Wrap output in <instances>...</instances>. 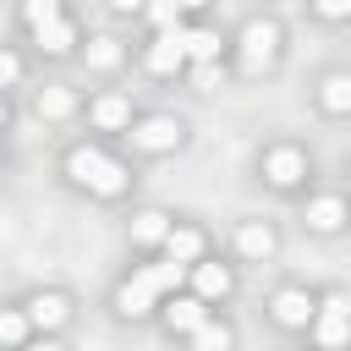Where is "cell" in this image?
Wrapping results in <instances>:
<instances>
[{"instance_id":"1","label":"cell","mask_w":351,"mask_h":351,"mask_svg":"<svg viewBox=\"0 0 351 351\" xmlns=\"http://www.w3.org/2000/svg\"><path fill=\"white\" fill-rule=\"evenodd\" d=\"M181 280H186V263H170V258L143 263L115 285V313L121 318H148V313H159V302L170 291H181Z\"/></svg>"},{"instance_id":"2","label":"cell","mask_w":351,"mask_h":351,"mask_svg":"<svg viewBox=\"0 0 351 351\" xmlns=\"http://www.w3.org/2000/svg\"><path fill=\"white\" fill-rule=\"evenodd\" d=\"M66 176L82 186V192H93V197H126V186H132V170L115 159V154H104L99 143H77V148H66Z\"/></svg>"},{"instance_id":"3","label":"cell","mask_w":351,"mask_h":351,"mask_svg":"<svg viewBox=\"0 0 351 351\" xmlns=\"http://www.w3.org/2000/svg\"><path fill=\"white\" fill-rule=\"evenodd\" d=\"M22 27H27L33 49H38V55H49V60L77 55V44H82V27L66 16V5H60V0H22Z\"/></svg>"},{"instance_id":"4","label":"cell","mask_w":351,"mask_h":351,"mask_svg":"<svg viewBox=\"0 0 351 351\" xmlns=\"http://www.w3.org/2000/svg\"><path fill=\"white\" fill-rule=\"evenodd\" d=\"M280 49H285V27L274 16H247L241 22V33H236V66L247 77H263L280 60Z\"/></svg>"},{"instance_id":"5","label":"cell","mask_w":351,"mask_h":351,"mask_svg":"<svg viewBox=\"0 0 351 351\" xmlns=\"http://www.w3.org/2000/svg\"><path fill=\"white\" fill-rule=\"evenodd\" d=\"M307 335L318 340V351H346V340H351V302H346V291H329V296H318Z\"/></svg>"},{"instance_id":"6","label":"cell","mask_w":351,"mask_h":351,"mask_svg":"<svg viewBox=\"0 0 351 351\" xmlns=\"http://www.w3.org/2000/svg\"><path fill=\"white\" fill-rule=\"evenodd\" d=\"M137 154H176L186 143V126L176 115H132V126L121 132Z\"/></svg>"},{"instance_id":"7","label":"cell","mask_w":351,"mask_h":351,"mask_svg":"<svg viewBox=\"0 0 351 351\" xmlns=\"http://www.w3.org/2000/svg\"><path fill=\"white\" fill-rule=\"evenodd\" d=\"M186 291H192L197 302H208V307H219V302H225V296L236 291V269L203 252L197 263H186Z\"/></svg>"},{"instance_id":"8","label":"cell","mask_w":351,"mask_h":351,"mask_svg":"<svg viewBox=\"0 0 351 351\" xmlns=\"http://www.w3.org/2000/svg\"><path fill=\"white\" fill-rule=\"evenodd\" d=\"M263 181L274 186V192H296L302 181H307V154L296 148V143H274V148H263Z\"/></svg>"},{"instance_id":"9","label":"cell","mask_w":351,"mask_h":351,"mask_svg":"<svg viewBox=\"0 0 351 351\" xmlns=\"http://www.w3.org/2000/svg\"><path fill=\"white\" fill-rule=\"evenodd\" d=\"M22 313H27L33 335H55V329L71 324V296H66V291H33V296L22 302Z\"/></svg>"},{"instance_id":"10","label":"cell","mask_w":351,"mask_h":351,"mask_svg":"<svg viewBox=\"0 0 351 351\" xmlns=\"http://www.w3.org/2000/svg\"><path fill=\"white\" fill-rule=\"evenodd\" d=\"M313 307H318V296H313L307 285H280V291L269 296V318H274L280 329H307V324H313Z\"/></svg>"},{"instance_id":"11","label":"cell","mask_w":351,"mask_h":351,"mask_svg":"<svg viewBox=\"0 0 351 351\" xmlns=\"http://www.w3.org/2000/svg\"><path fill=\"white\" fill-rule=\"evenodd\" d=\"M208 313H214V307H208V302H197L192 291H170V296L159 302V318H165V329H170V335H181V340H186V335H192V329H197Z\"/></svg>"},{"instance_id":"12","label":"cell","mask_w":351,"mask_h":351,"mask_svg":"<svg viewBox=\"0 0 351 351\" xmlns=\"http://www.w3.org/2000/svg\"><path fill=\"white\" fill-rule=\"evenodd\" d=\"M176 44H181V55H186V66H219V55H225V38L214 33V27H176Z\"/></svg>"},{"instance_id":"13","label":"cell","mask_w":351,"mask_h":351,"mask_svg":"<svg viewBox=\"0 0 351 351\" xmlns=\"http://www.w3.org/2000/svg\"><path fill=\"white\" fill-rule=\"evenodd\" d=\"M88 126H93V132H126V126H132V99L115 93V88H110V93H93V99H88Z\"/></svg>"},{"instance_id":"14","label":"cell","mask_w":351,"mask_h":351,"mask_svg":"<svg viewBox=\"0 0 351 351\" xmlns=\"http://www.w3.org/2000/svg\"><path fill=\"white\" fill-rule=\"evenodd\" d=\"M274 247H280V236H274L269 219H241L236 225V258L241 263H263V258H274Z\"/></svg>"},{"instance_id":"15","label":"cell","mask_w":351,"mask_h":351,"mask_svg":"<svg viewBox=\"0 0 351 351\" xmlns=\"http://www.w3.org/2000/svg\"><path fill=\"white\" fill-rule=\"evenodd\" d=\"M143 71H148V77H181V71H186V55H181L176 33H154V38H148V49H143Z\"/></svg>"},{"instance_id":"16","label":"cell","mask_w":351,"mask_h":351,"mask_svg":"<svg viewBox=\"0 0 351 351\" xmlns=\"http://www.w3.org/2000/svg\"><path fill=\"white\" fill-rule=\"evenodd\" d=\"M159 252H165L170 263H197V258L208 252V236H203L197 225H181V219H170V230H165Z\"/></svg>"},{"instance_id":"17","label":"cell","mask_w":351,"mask_h":351,"mask_svg":"<svg viewBox=\"0 0 351 351\" xmlns=\"http://www.w3.org/2000/svg\"><path fill=\"white\" fill-rule=\"evenodd\" d=\"M33 110H38L44 121H71V115L82 110V99H77L71 82H44V88L33 93Z\"/></svg>"},{"instance_id":"18","label":"cell","mask_w":351,"mask_h":351,"mask_svg":"<svg viewBox=\"0 0 351 351\" xmlns=\"http://www.w3.org/2000/svg\"><path fill=\"white\" fill-rule=\"evenodd\" d=\"M307 225H313L318 236H335V230L346 225V197H340V192L313 197V203H307Z\"/></svg>"},{"instance_id":"19","label":"cell","mask_w":351,"mask_h":351,"mask_svg":"<svg viewBox=\"0 0 351 351\" xmlns=\"http://www.w3.org/2000/svg\"><path fill=\"white\" fill-rule=\"evenodd\" d=\"M318 110L335 115V121L351 115V77H346V71H329V77L318 82Z\"/></svg>"},{"instance_id":"20","label":"cell","mask_w":351,"mask_h":351,"mask_svg":"<svg viewBox=\"0 0 351 351\" xmlns=\"http://www.w3.org/2000/svg\"><path fill=\"white\" fill-rule=\"evenodd\" d=\"M230 346H236V335H230V324H225V318H214V313L186 335V351H230Z\"/></svg>"},{"instance_id":"21","label":"cell","mask_w":351,"mask_h":351,"mask_svg":"<svg viewBox=\"0 0 351 351\" xmlns=\"http://www.w3.org/2000/svg\"><path fill=\"white\" fill-rule=\"evenodd\" d=\"M165 230H170V214H165V208H137V214H132V241H137V247H159Z\"/></svg>"},{"instance_id":"22","label":"cell","mask_w":351,"mask_h":351,"mask_svg":"<svg viewBox=\"0 0 351 351\" xmlns=\"http://www.w3.org/2000/svg\"><path fill=\"white\" fill-rule=\"evenodd\" d=\"M27 340H33V324H27V313H22V307H0V346L22 351Z\"/></svg>"},{"instance_id":"23","label":"cell","mask_w":351,"mask_h":351,"mask_svg":"<svg viewBox=\"0 0 351 351\" xmlns=\"http://www.w3.org/2000/svg\"><path fill=\"white\" fill-rule=\"evenodd\" d=\"M143 22H148L154 33H176L186 16H181V5H176V0H143Z\"/></svg>"},{"instance_id":"24","label":"cell","mask_w":351,"mask_h":351,"mask_svg":"<svg viewBox=\"0 0 351 351\" xmlns=\"http://www.w3.org/2000/svg\"><path fill=\"white\" fill-rule=\"evenodd\" d=\"M82 55H88V66H99V71H115L121 60H126V49L115 44V38H88V44H77Z\"/></svg>"},{"instance_id":"25","label":"cell","mask_w":351,"mask_h":351,"mask_svg":"<svg viewBox=\"0 0 351 351\" xmlns=\"http://www.w3.org/2000/svg\"><path fill=\"white\" fill-rule=\"evenodd\" d=\"M22 71H27V60H22L16 49H0V93H5V88H16V82H22Z\"/></svg>"},{"instance_id":"26","label":"cell","mask_w":351,"mask_h":351,"mask_svg":"<svg viewBox=\"0 0 351 351\" xmlns=\"http://www.w3.org/2000/svg\"><path fill=\"white\" fill-rule=\"evenodd\" d=\"M313 11H318L324 22H346V16H351V0H313Z\"/></svg>"},{"instance_id":"27","label":"cell","mask_w":351,"mask_h":351,"mask_svg":"<svg viewBox=\"0 0 351 351\" xmlns=\"http://www.w3.org/2000/svg\"><path fill=\"white\" fill-rule=\"evenodd\" d=\"M115 16H143V0H110Z\"/></svg>"},{"instance_id":"28","label":"cell","mask_w":351,"mask_h":351,"mask_svg":"<svg viewBox=\"0 0 351 351\" xmlns=\"http://www.w3.org/2000/svg\"><path fill=\"white\" fill-rule=\"evenodd\" d=\"M22 351H60V346H55V340H49V335H33V340H27V346H22Z\"/></svg>"},{"instance_id":"29","label":"cell","mask_w":351,"mask_h":351,"mask_svg":"<svg viewBox=\"0 0 351 351\" xmlns=\"http://www.w3.org/2000/svg\"><path fill=\"white\" fill-rule=\"evenodd\" d=\"M176 5H181V16H197V11H208L214 0H176Z\"/></svg>"},{"instance_id":"30","label":"cell","mask_w":351,"mask_h":351,"mask_svg":"<svg viewBox=\"0 0 351 351\" xmlns=\"http://www.w3.org/2000/svg\"><path fill=\"white\" fill-rule=\"evenodd\" d=\"M11 126V104H5V93H0V132Z\"/></svg>"},{"instance_id":"31","label":"cell","mask_w":351,"mask_h":351,"mask_svg":"<svg viewBox=\"0 0 351 351\" xmlns=\"http://www.w3.org/2000/svg\"><path fill=\"white\" fill-rule=\"evenodd\" d=\"M0 181H5V159H0Z\"/></svg>"},{"instance_id":"32","label":"cell","mask_w":351,"mask_h":351,"mask_svg":"<svg viewBox=\"0 0 351 351\" xmlns=\"http://www.w3.org/2000/svg\"><path fill=\"white\" fill-rule=\"evenodd\" d=\"M0 351H11V346H0Z\"/></svg>"}]
</instances>
